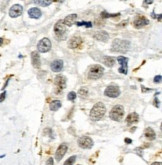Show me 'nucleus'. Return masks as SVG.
Here are the masks:
<instances>
[{
  "label": "nucleus",
  "mask_w": 162,
  "mask_h": 165,
  "mask_svg": "<svg viewBox=\"0 0 162 165\" xmlns=\"http://www.w3.org/2000/svg\"><path fill=\"white\" fill-rule=\"evenodd\" d=\"M106 113V108L104 106L103 103L98 102L92 107L91 111H90V117H91L92 120L98 121L100 119H102Z\"/></svg>",
  "instance_id": "obj_1"
},
{
  "label": "nucleus",
  "mask_w": 162,
  "mask_h": 165,
  "mask_svg": "<svg viewBox=\"0 0 162 165\" xmlns=\"http://www.w3.org/2000/svg\"><path fill=\"white\" fill-rule=\"evenodd\" d=\"M130 47V42L124 39H115L112 43V51L118 53H125Z\"/></svg>",
  "instance_id": "obj_2"
},
{
  "label": "nucleus",
  "mask_w": 162,
  "mask_h": 165,
  "mask_svg": "<svg viewBox=\"0 0 162 165\" xmlns=\"http://www.w3.org/2000/svg\"><path fill=\"white\" fill-rule=\"evenodd\" d=\"M104 73V68L102 67L99 64H95L89 69V72H88V78L89 79H99Z\"/></svg>",
  "instance_id": "obj_3"
},
{
  "label": "nucleus",
  "mask_w": 162,
  "mask_h": 165,
  "mask_svg": "<svg viewBox=\"0 0 162 165\" xmlns=\"http://www.w3.org/2000/svg\"><path fill=\"white\" fill-rule=\"evenodd\" d=\"M123 115H124V108L122 105H115L109 113L110 118L114 121H120L123 118Z\"/></svg>",
  "instance_id": "obj_4"
},
{
  "label": "nucleus",
  "mask_w": 162,
  "mask_h": 165,
  "mask_svg": "<svg viewBox=\"0 0 162 165\" xmlns=\"http://www.w3.org/2000/svg\"><path fill=\"white\" fill-rule=\"evenodd\" d=\"M54 33L59 40H63L66 37V26L62 21H58L54 26Z\"/></svg>",
  "instance_id": "obj_5"
},
{
  "label": "nucleus",
  "mask_w": 162,
  "mask_h": 165,
  "mask_svg": "<svg viewBox=\"0 0 162 165\" xmlns=\"http://www.w3.org/2000/svg\"><path fill=\"white\" fill-rule=\"evenodd\" d=\"M54 84L56 87V93L61 92L66 87V78L63 75H57L54 79Z\"/></svg>",
  "instance_id": "obj_6"
},
{
  "label": "nucleus",
  "mask_w": 162,
  "mask_h": 165,
  "mask_svg": "<svg viewBox=\"0 0 162 165\" xmlns=\"http://www.w3.org/2000/svg\"><path fill=\"white\" fill-rule=\"evenodd\" d=\"M37 49L39 52L41 53H45V52H48L51 49V42L48 38H43L38 42L37 45Z\"/></svg>",
  "instance_id": "obj_7"
},
{
  "label": "nucleus",
  "mask_w": 162,
  "mask_h": 165,
  "mask_svg": "<svg viewBox=\"0 0 162 165\" xmlns=\"http://www.w3.org/2000/svg\"><path fill=\"white\" fill-rule=\"evenodd\" d=\"M104 94L108 97L116 98L120 95V89H119V87L116 85H109L108 87H106L105 91H104Z\"/></svg>",
  "instance_id": "obj_8"
},
{
  "label": "nucleus",
  "mask_w": 162,
  "mask_h": 165,
  "mask_svg": "<svg viewBox=\"0 0 162 165\" xmlns=\"http://www.w3.org/2000/svg\"><path fill=\"white\" fill-rule=\"evenodd\" d=\"M78 145L83 149H90L93 146V140L88 136H82L78 140Z\"/></svg>",
  "instance_id": "obj_9"
},
{
  "label": "nucleus",
  "mask_w": 162,
  "mask_h": 165,
  "mask_svg": "<svg viewBox=\"0 0 162 165\" xmlns=\"http://www.w3.org/2000/svg\"><path fill=\"white\" fill-rule=\"evenodd\" d=\"M117 62L120 64L121 67L119 68V72L122 74H127L128 71V66H127V62H128V58L125 56H119L117 57Z\"/></svg>",
  "instance_id": "obj_10"
},
{
  "label": "nucleus",
  "mask_w": 162,
  "mask_h": 165,
  "mask_svg": "<svg viewBox=\"0 0 162 165\" xmlns=\"http://www.w3.org/2000/svg\"><path fill=\"white\" fill-rule=\"evenodd\" d=\"M149 24V20L147 18H145L144 16H137L136 18L133 21V25H134L135 28L139 29V28H142L144 26Z\"/></svg>",
  "instance_id": "obj_11"
},
{
  "label": "nucleus",
  "mask_w": 162,
  "mask_h": 165,
  "mask_svg": "<svg viewBox=\"0 0 162 165\" xmlns=\"http://www.w3.org/2000/svg\"><path fill=\"white\" fill-rule=\"evenodd\" d=\"M22 12H23V7L21 5H19V4H15V5H13L10 8V10H9V15L12 18H16V17H18V16H20L21 14H22Z\"/></svg>",
  "instance_id": "obj_12"
},
{
  "label": "nucleus",
  "mask_w": 162,
  "mask_h": 165,
  "mask_svg": "<svg viewBox=\"0 0 162 165\" xmlns=\"http://www.w3.org/2000/svg\"><path fill=\"white\" fill-rule=\"evenodd\" d=\"M67 149H68V146L66 144H61L60 146L57 148L56 153H55V159L57 161H60V160L63 158V156L66 154V152H67Z\"/></svg>",
  "instance_id": "obj_13"
},
{
  "label": "nucleus",
  "mask_w": 162,
  "mask_h": 165,
  "mask_svg": "<svg viewBox=\"0 0 162 165\" xmlns=\"http://www.w3.org/2000/svg\"><path fill=\"white\" fill-rule=\"evenodd\" d=\"M81 43H82V39H81V37L78 36V35H75V36H73L70 40H69L68 47L71 49L77 48V47H79L81 45Z\"/></svg>",
  "instance_id": "obj_14"
},
{
  "label": "nucleus",
  "mask_w": 162,
  "mask_h": 165,
  "mask_svg": "<svg viewBox=\"0 0 162 165\" xmlns=\"http://www.w3.org/2000/svg\"><path fill=\"white\" fill-rule=\"evenodd\" d=\"M93 37L96 40H99V41L106 42L107 40L109 39V34L106 32V31H97L96 33L93 34Z\"/></svg>",
  "instance_id": "obj_15"
},
{
  "label": "nucleus",
  "mask_w": 162,
  "mask_h": 165,
  "mask_svg": "<svg viewBox=\"0 0 162 165\" xmlns=\"http://www.w3.org/2000/svg\"><path fill=\"white\" fill-rule=\"evenodd\" d=\"M77 17H78L77 14H71V15H68L67 17L64 18V20L62 22L65 26H72L74 23H76Z\"/></svg>",
  "instance_id": "obj_16"
},
{
  "label": "nucleus",
  "mask_w": 162,
  "mask_h": 165,
  "mask_svg": "<svg viewBox=\"0 0 162 165\" xmlns=\"http://www.w3.org/2000/svg\"><path fill=\"white\" fill-rule=\"evenodd\" d=\"M31 62H32V65L34 66L35 68H39L40 65H41L40 56L37 51H33L31 53Z\"/></svg>",
  "instance_id": "obj_17"
},
{
  "label": "nucleus",
  "mask_w": 162,
  "mask_h": 165,
  "mask_svg": "<svg viewBox=\"0 0 162 165\" xmlns=\"http://www.w3.org/2000/svg\"><path fill=\"white\" fill-rule=\"evenodd\" d=\"M28 15H29L30 18L38 19L41 16V11H40V9L37 8V7H33V8H30L29 10H28Z\"/></svg>",
  "instance_id": "obj_18"
},
{
  "label": "nucleus",
  "mask_w": 162,
  "mask_h": 165,
  "mask_svg": "<svg viewBox=\"0 0 162 165\" xmlns=\"http://www.w3.org/2000/svg\"><path fill=\"white\" fill-rule=\"evenodd\" d=\"M63 68V61L62 60H55L51 63V70L54 72H59Z\"/></svg>",
  "instance_id": "obj_19"
},
{
  "label": "nucleus",
  "mask_w": 162,
  "mask_h": 165,
  "mask_svg": "<svg viewBox=\"0 0 162 165\" xmlns=\"http://www.w3.org/2000/svg\"><path fill=\"white\" fill-rule=\"evenodd\" d=\"M144 136L149 140H154L156 138V133L154 132V130L152 128L147 127L144 131Z\"/></svg>",
  "instance_id": "obj_20"
},
{
  "label": "nucleus",
  "mask_w": 162,
  "mask_h": 165,
  "mask_svg": "<svg viewBox=\"0 0 162 165\" xmlns=\"http://www.w3.org/2000/svg\"><path fill=\"white\" fill-rule=\"evenodd\" d=\"M138 119H139V116H138V114L136 112H132V113H130L129 115L127 116V118H126V122L128 124H133L135 122H137Z\"/></svg>",
  "instance_id": "obj_21"
},
{
  "label": "nucleus",
  "mask_w": 162,
  "mask_h": 165,
  "mask_svg": "<svg viewBox=\"0 0 162 165\" xmlns=\"http://www.w3.org/2000/svg\"><path fill=\"white\" fill-rule=\"evenodd\" d=\"M103 63L105 64L106 66H108V67H112L114 64H115V58L111 56H104Z\"/></svg>",
  "instance_id": "obj_22"
},
{
  "label": "nucleus",
  "mask_w": 162,
  "mask_h": 165,
  "mask_svg": "<svg viewBox=\"0 0 162 165\" xmlns=\"http://www.w3.org/2000/svg\"><path fill=\"white\" fill-rule=\"evenodd\" d=\"M61 101H59V100H54V101H52L51 103L49 105V108L51 111H57L59 108L61 107Z\"/></svg>",
  "instance_id": "obj_23"
},
{
  "label": "nucleus",
  "mask_w": 162,
  "mask_h": 165,
  "mask_svg": "<svg viewBox=\"0 0 162 165\" xmlns=\"http://www.w3.org/2000/svg\"><path fill=\"white\" fill-rule=\"evenodd\" d=\"M78 95H79L80 97H82V98L86 97L88 95V89H87V88H85V87L80 88L79 91H78Z\"/></svg>",
  "instance_id": "obj_24"
},
{
  "label": "nucleus",
  "mask_w": 162,
  "mask_h": 165,
  "mask_svg": "<svg viewBox=\"0 0 162 165\" xmlns=\"http://www.w3.org/2000/svg\"><path fill=\"white\" fill-rule=\"evenodd\" d=\"M77 26H85V27H92V23L90 22V21H87V22H85V21H82V22H76L75 23Z\"/></svg>",
  "instance_id": "obj_25"
},
{
  "label": "nucleus",
  "mask_w": 162,
  "mask_h": 165,
  "mask_svg": "<svg viewBox=\"0 0 162 165\" xmlns=\"http://www.w3.org/2000/svg\"><path fill=\"white\" fill-rule=\"evenodd\" d=\"M75 160H76V156H75V155H73V156L69 157V158L66 160L65 163H64L63 165H73V164H74V162H75Z\"/></svg>",
  "instance_id": "obj_26"
},
{
  "label": "nucleus",
  "mask_w": 162,
  "mask_h": 165,
  "mask_svg": "<svg viewBox=\"0 0 162 165\" xmlns=\"http://www.w3.org/2000/svg\"><path fill=\"white\" fill-rule=\"evenodd\" d=\"M53 1L51 0H46V1H35V3L38 4V5H41V6H48L52 3Z\"/></svg>",
  "instance_id": "obj_27"
},
{
  "label": "nucleus",
  "mask_w": 162,
  "mask_h": 165,
  "mask_svg": "<svg viewBox=\"0 0 162 165\" xmlns=\"http://www.w3.org/2000/svg\"><path fill=\"white\" fill-rule=\"evenodd\" d=\"M76 97H77V94H76L74 91L69 92V94H68V96H67L68 100H70V101H74Z\"/></svg>",
  "instance_id": "obj_28"
},
{
  "label": "nucleus",
  "mask_w": 162,
  "mask_h": 165,
  "mask_svg": "<svg viewBox=\"0 0 162 165\" xmlns=\"http://www.w3.org/2000/svg\"><path fill=\"white\" fill-rule=\"evenodd\" d=\"M119 14H110L107 12H102L101 13V17L103 18H108V17H115V16H118Z\"/></svg>",
  "instance_id": "obj_29"
},
{
  "label": "nucleus",
  "mask_w": 162,
  "mask_h": 165,
  "mask_svg": "<svg viewBox=\"0 0 162 165\" xmlns=\"http://www.w3.org/2000/svg\"><path fill=\"white\" fill-rule=\"evenodd\" d=\"M154 82H155V83H160L161 82V75L155 76V78H154Z\"/></svg>",
  "instance_id": "obj_30"
},
{
  "label": "nucleus",
  "mask_w": 162,
  "mask_h": 165,
  "mask_svg": "<svg viewBox=\"0 0 162 165\" xmlns=\"http://www.w3.org/2000/svg\"><path fill=\"white\" fill-rule=\"evenodd\" d=\"M6 97V92H3L1 95H0V103H1L2 101H4V99H5Z\"/></svg>",
  "instance_id": "obj_31"
},
{
  "label": "nucleus",
  "mask_w": 162,
  "mask_h": 165,
  "mask_svg": "<svg viewBox=\"0 0 162 165\" xmlns=\"http://www.w3.org/2000/svg\"><path fill=\"white\" fill-rule=\"evenodd\" d=\"M46 165H54V161H53V158H49L47 160L46 162Z\"/></svg>",
  "instance_id": "obj_32"
},
{
  "label": "nucleus",
  "mask_w": 162,
  "mask_h": 165,
  "mask_svg": "<svg viewBox=\"0 0 162 165\" xmlns=\"http://www.w3.org/2000/svg\"><path fill=\"white\" fill-rule=\"evenodd\" d=\"M154 105H155L156 107H159V101H158V99H157V98L154 99Z\"/></svg>",
  "instance_id": "obj_33"
},
{
  "label": "nucleus",
  "mask_w": 162,
  "mask_h": 165,
  "mask_svg": "<svg viewBox=\"0 0 162 165\" xmlns=\"http://www.w3.org/2000/svg\"><path fill=\"white\" fill-rule=\"evenodd\" d=\"M124 141H125L126 143H127V144H130V143L132 142V140H131L130 138H125V140H124Z\"/></svg>",
  "instance_id": "obj_34"
},
{
  "label": "nucleus",
  "mask_w": 162,
  "mask_h": 165,
  "mask_svg": "<svg viewBox=\"0 0 162 165\" xmlns=\"http://www.w3.org/2000/svg\"><path fill=\"white\" fill-rule=\"evenodd\" d=\"M151 165H162L161 162H154V163H152Z\"/></svg>",
  "instance_id": "obj_35"
},
{
  "label": "nucleus",
  "mask_w": 162,
  "mask_h": 165,
  "mask_svg": "<svg viewBox=\"0 0 162 165\" xmlns=\"http://www.w3.org/2000/svg\"><path fill=\"white\" fill-rule=\"evenodd\" d=\"M152 1H144V5H146V4H151Z\"/></svg>",
  "instance_id": "obj_36"
},
{
  "label": "nucleus",
  "mask_w": 162,
  "mask_h": 165,
  "mask_svg": "<svg viewBox=\"0 0 162 165\" xmlns=\"http://www.w3.org/2000/svg\"><path fill=\"white\" fill-rule=\"evenodd\" d=\"M2 44H3V39H2V38H0V46H1Z\"/></svg>",
  "instance_id": "obj_37"
}]
</instances>
